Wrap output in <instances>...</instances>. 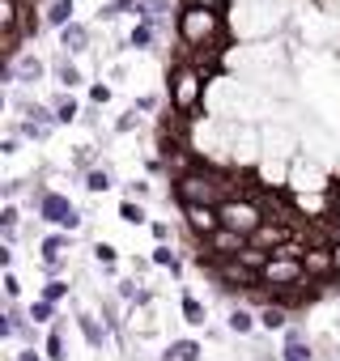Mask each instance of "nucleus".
<instances>
[{"label":"nucleus","mask_w":340,"mask_h":361,"mask_svg":"<svg viewBox=\"0 0 340 361\" xmlns=\"http://www.w3.org/2000/svg\"><path fill=\"white\" fill-rule=\"evenodd\" d=\"M175 196L183 204H213L217 209V204H226V200H234L243 192H234L230 174H217L213 166H196V170H183L175 178Z\"/></svg>","instance_id":"nucleus-1"},{"label":"nucleus","mask_w":340,"mask_h":361,"mask_svg":"<svg viewBox=\"0 0 340 361\" xmlns=\"http://www.w3.org/2000/svg\"><path fill=\"white\" fill-rule=\"evenodd\" d=\"M205 98V73L188 60H179L175 68H170V106H175V115H192Z\"/></svg>","instance_id":"nucleus-2"},{"label":"nucleus","mask_w":340,"mask_h":361,"mask_svg":"<svg viewBox=\"0 0 340 361\" xmlns=\"http://www.w3.org/2000/svg\"><path fill=\"white\" fill-rule=\"evenodd\" d=\"M179 39L196 51H209L217 39H221V13L213 9H200V5H188L183 18H179Z\"/></svg>","instance_id":"nucleus-3"},{"label":"nucleus","mask_w":340,"mask_h":361,"mask_svg":"<svg viewBox=\"0 0 340 361\" xmlns=\"http://www.w3.org/2000/svg\"><path fill=\"white\" fill-rule=\"evenodd\" d=\"M217 213H221V226L226 230H238V234H255L268 217H264V209L251 200V196H234V200H226V204H217Z\"/></svg>","instance_id":"nucleus-4"},{"label":"nucleus","mask_w":340,"mask_h":361,"mask_svg":"<svg viewBox=\"0 0 340 361\" xmlns=\"http://www.w3.org/2000/svg\"><path fill=\"white\" fill-rule=\"evenodd\" d=\"M260 276H264V285H272V289H293V285L306 281V264L293 259V255H272Z\"/></svg>","instance_id":"nucleus-5"},{"label":"nucleus","mask_w":340,"mask_h":361,"mask_svg":"<svg viewBox=\"0 0 340 361\" xmlns=\"http://www.w3.org/2000/svg\"><path fill=\"white\" fill-rule=\"evenodd\" d=\"M39 217H43V221H56V226H64V230H77V226H81V213H77L60 192H43V200H39Z\"/></svg>","instance_id":"nucleus-6"},{"label":"nucleus","mask_w":340,"mask_h":361,"mask_svg":"<svg viewBox=\"0 0 340 361\" xmlns=\"http://www.w3.org/2000/svg\"><path fill=\"white\" fill-rule=\"evenodd\" d=\"M247 247H251V238H247V234H238V230H226V226H221V230H213V234L205 238V251H209L213 259H234V255H243Z\"/></svg>","instance_id":"nucleus-7"},{"label":"nucleus","mask_w":340,"mask_h":361,"mask_svg":"<svg viewBox=\"0 0 340 361\" xmlns=\"http://www.w3.org/2000/svg\"><path fill=\"white\" fill-rule=\"evenodd\" d=\"M213 272H217V281H221V285H238V289L264 285V276H260L255 268H247L238 255H234V259H213Z\"/></svg>","instance_id":"nucleus-8"},{"label":"nucleus","mask_w":340,"mask_h":361,"mask_svg":"<svg viewBox=\"0 0 340 361\" xmlns=\"http://www.w3.org/2000/svg\"><path fill=\"white\" fill-rule=\"evenodd\" d=\"M22 115H26L22 132H26L30 140H43V136H51V128L60 123V119H56V111H51V106H39V102H22Z\"/></svg>","instance_id":"nucleus-9"},{"label":"nucleus","mask_w":340,"mask_h":361,"mask_svg":"<svg viewBox=\"0 0 340 361\" xmlns=\"http://www.w3.org/2000/svg\"><path fill=\"white\" fill-rule=\"evenodd\" d=\"M302 264H306V281H332L336 276V251L332 247H306V255H302Z\"/></svg>","instance_id":"nucleus-10"},{"label":"nucleus","mask_w":340,"mask_h":361,"mask_svg":"<svg viewBox=\"0 0 340 361\" xmlns=\"http://www.w3.org/2000/svg\"><path fill=\"white\" fill-rule=\"evenodd\" d=\"M183 217H188V226H192L200 238H209L213 230H221V213H217L213 204H183Z\"/></svg>","instance_id":"nucleus-11"},{"label":"nucleus","mask_w":340,"mask_h":361,"mask_svg":"<svg viewBox=\"0 0 340 361\" xmlns=\"http://www.w3.org/2000/svg\"><path fill=\"white\" fill-rule=\"evenodd\" d=\"M285 238H289V226H285V221H264V226L251 234V247H260V251L272 255V251H281Z\"/></svg>","instance_id":"nucleus-12"},{"label":"nucleus","mask_w":340,"mask_h":361,"mask_svg":"<svg viewBox=\"0 0 340 361\" xmlns=\"http://www.w3.org/2000/svg\"><path fill=\"white\" fill-rule=\"evenodd\" d=\"M60 43H64V51H68V56H77V51H85V47H90V30H85L81 22H68V26L60 30Z\"/></svg>","instance_id":"nucleus-13"},{"label":"nucleus","mask_w":340,"mask_h":361,"mask_svg":"<svg viewBox=\"0 0 340 361\" xmlns=\"http://www.w3.org/2000/svg\"><path fill=\"white\" fill-rule=\"evenodd\" d=\"M5 77H18V81H39V77H43V64H39L35 56H26V60H18V64H5Z\"/></svg>","instance_id":"nucleus-14"},{"label":"nucleus","mask_w":340,"mask_h":361,"mask_svg":"<svg viewBox=\"0 0 340 361\" xmlns=\"http://www.w3.org/2000/svg\"><path fill=\"white\" fill-rule=\"evenodd\" d=\"M281 357H285V361H310V344H306V336H302V331H289Z\"/></svg>","instance_id":"nucleus-15"},{"label":"nucleus","mask_w":340,"mask_h":361,"mask_svg":"<svg viewBox=\"0 0 340 361\" xmlns=\"http://www.w3.org/2000/svg\"><path fill=\"white\" fill-rule=\"evenodd\" d=\"M73 22V0H51V9H47V26L64 30Z\"/></svg>","instance_id":"nucleus-16"},{"label":"nucleus","mask_w":340,"mask_h":361,"mask_svg":"<svg viewBox=\"0 0 340 361\" xmlns=\"http://www.w3.org/2000/svg\"><path fill=\"white\" fill-rule=\"evenodd\" d=\"M166 361H200V344L196 340H175L166 353Z\"/></svg>","instance_id":"nucleus-17"},{"label":"nucleus","mask_w":340,"mask_h":361,"mask_svg":"<svg viewBox=\"0 0 340 361\" xmlns=\"http://www.w3.org/2000/svg\"><path fill=\"white\" fill-rule=\"evenodd\" d=\"M0 238H5V243H13V238H18V209H13V204L0 213Z\"/></svg>","instance_id":"nucleus-18"},{"label":"nucleus","mask_w":340,"mask_h":361,"mask_svg":"<svg viewBox=\"0 0 340 361\" xmlns=\"http://www.w3.org/2000/svg\"><path fill=\"white\" fill-rule=\"evenodd\" d=\"M51 111H56V119H60V123H73V119H77V102H73L68 94H60V98L51 102Z\"/></svg>","instance_id":"nucleus-19"},{"label":"nucleus","mask_w":340,"mask_h":361,"mask_svg":"<svg viewBox=\"0 0 340 361\" xmlns=\"http://www.w3.org/2000/svg\"><path fill=\"white\" fill-rule=\"evenodd\" d=\"M285 319H289L285 306H264L260 310V327H285Z\"/></svg>","instance_id":"nucleus-20"},{"label":"nucleus","mask_w":340,"mask_h":361,"mask_svg":"<svg viewBox=\"0 0 340 361\" xmlns=\"http://www.w3.org/2000/svg\"><path fill=\"white\" fill-rule=\"evenodd\" d=\"M119 217H123L128 226H145V209H140L136 200H123V204H119Z\"/></svg>","instance_id":"nucleus-21"},{"label":"nucleus","mask_w":340,"mask_h":361,"mask_svg":"<svg viewBox=\"0 0 340 361\" xmlns=\"http://www.w3.org/2000/svg\"><path fill=\"white\" fill-rule=\"evenodd\" d=\"M64 251H68V238H64V234H51V238H43V255H47V259H60Z\"/></svg>","instance_id":"nucleus-22"},{"label":"nucleus","mask_w":340,"mask_h":361,"mask_svg":"<svg viewBox=\"0 0 340 361\" xmlns=\"http://www.w3.org/2000/svg\"><path fill=\"white\" fill-rule=\"evenodd\" d=\"M56 77H60V85H81V73H77V64H68V60L56 64Z\"/></svg>","instance_id":"nucleus-23"},{"label":"nucleus","mask_w":340,"mask_h":361,"mask_svg":"<svg viewBox=\"0 0 340 361\" xmlns=\"http://www.w3.org/2000/svg\"><path fill=\"white\" fill-rule=\"evenodd\" d=\"M153 264H162V268H170V272H179V268H183V264H179V255H175V251H170L166 243L157 247V255H153Z\"/></svg>","instance_id":"nucleus-24"},{"label":"nucleus","mask_w":340,"mask_h":361,"mask_svg":"<svg viewBox=\"0 0 340 361\" xmlns=\"http://www.w3.org/2000/svg\"><path fill=\"white\" fill-rule=\"evenodd\" d=\"M85 188H90V192H107V188H111V174H107V170H90V174H85Z\"/></svg>","instance_id":"nucleus-25"},{"label":"nucleus","mask_w":340,"mask_h":361,"mask_svg":"<svg viewBox=\"0 0 340 361\" xmlns=\"http://www.w3.org/2000/svg\"><path fill=\"white\" fill-rule=\"evenodd\" d=\"M230 327L243 336V331H251L255 327V319H251V310H230Z\"/></svg>","instance_id":"nucleus-26"},{"label":"nucleus","mask_w":340,"mask_h":361,"mask_svg":"<svg viewBox=\"0 0 340 361\" xmlns=\"http://www.w3.org/2000/svg\"><path fill=\"white\" fill-rule=\"evenodd\" d=\"M81 327H85V340H90L94 348H102V336H107V331H102V327H98L90 314H81Z\"/></svg>","instance_id":"nucleus-27"},{"label":"nucleus","mask_w":340,"mask_h":361,"mask_svg":"<svg viewBox=\"0 0 340 361\" xmlns=\"http://www.w3.org/2000/svg\"><path fill=\"white\" fill-rule=\"evenodd\" d=\"M47 353H51V361H64V327H51V340H47Z\"/></svg>","instance_id":"nucleus-28"},{"label":"nucleus","mask_w":340,"mask_h":361,"mask_svg":"<svg viewBox=\"0 0 340 361\" xmlns=\"http://www.w3.org/2000/svg\"><path fill=\"white\" fill-rule=\"evenodd\" d=\"M183 319H188V323H205V306H200L196 298H183Z\"/></svg>","instance_id":"nucleus-29"},{"label":"nucleus","mask_w":340,"mask_h":361,"mask_svg":"<svg viewBox=\"0 0 340 361\" xmlns=\"http://www.w3.org/2000/svg\"><path fill=\"white\" fill-rule=\"evenodd\" d=\"M128 9H136V0H111V5H107L98 18H115V13H128Z\"/></svg>","instance_id":"nucleus-30"},{"label":"nucleus","mask_w":340,"mask_h":361,"mask_svg":"<svg viewBox=\"0 0 340 361\" xmlns=\"http://www.w3.org/2000/svg\"><path fill=\"white\" fill-rule=\"evenodd\" d=\"M64 293H68V285H64V281H51V285L43 289V302H60Z\"/></svg>","instance_id":"nucleus-31"},{"label":"nucleus","mask_w":340,"mask_h":361,"mask_svg":"<svg viewBox=\"0 0 340 361\" xmlns=\"http://www.w3.org/2000/svg\"><path fill=\"white\" fill-rule=\"evenodd\" d=\"M51 306H56V302H35V306H30V319H35V323H47V319H51Z\"/></svg>","instance_id":"nucleus-32"},{"label":"nucleus","mask_w":340,"mask_h":361,"mask_svg":"<svg viewBox=\"0 0 340 361\" xmlns=\"http://www.w3.org/2000/svg\"><path fill=\"white\" fill-rule=\"evenodd\" d=\"M94 255H98L102 264H111V259H115V247H107V243H98V247H94Z\"/></svg>","instance_id":"nucleus-33"},{"label":"nucleus","mask_w":340,"mask_h":361,"mask_svg":"<svg viewBox=\"0 0 340 361\" xmlns=\"http://www.w3.org/2000/svg\"><path fill=\"white\" fill-rule=\"evenodd\" d=\"M192 5H200V9H213V13H221V9H226V0H192Z\"/></svg>","instance_id":"nucleus-34"},{"label":"nucleus","mask_w":340,"mask_h":361,"mask_svg":"<svg viewBox=\"0 0 340 361\" xmlns=\"http://www.w3.org/2000/svg\"><path fill=\"white\" fill-rule=\"evenodd\" d=\"M90 98H94V102H107V98H111V90H107V85H102V81H98V85H94V90H90Z\"/></svg>","instance_id":"nucleus-35"},{"label":"nucleus","mask_w":340,"mask_h":361,"mask_svg":"<svg viewBox=\"0 0 340 361\" xmlns=\"http://www.w3.org/2000/svg\"><path fill=\"white\" fill-rule=\"evenodd\" d=\"M115 128H119V132H132V128H136V111H128V115H123Z\"/></svg>","instance_id":"nucleus-36"},{"label":"nucleus","mask_w":340,"mask_h":361,"mask_svg":"<svg viewBox=\"0 0 340 361\" xmlns=\"http://www.w3.org/2000/svg\"><path fill=\"white\" fill-rule=\"evenodd\" d=\"M43 268H47V276H51V281H56V276H60V268H64V259H47V264H43Z\"/></svg>","instance_id":"nucleus-37"},{"label":"nucleus","mask_w":340,"mask_h":361,"mask_svg":"<svg viewBox=\"0 0 340 361\" xmlns=\"http://www.w3.org/2000/svg\"><path fill=\"white\" fill-rule=\"evenodd\" d=\"M5 293H9V298H18V293H22V285H18V276H5Z\"/></svg>","instance_id":"nucleus-38"},{"label":"nucleus","mask_w":340,"mask_h":361,"mask_svg":"<svg viewBox=\"0 0 340 361\" xmlns=\"http://www.w3.org/2000/svg\"><path fill=\"white\" fill-rule=\"evenodd\" d=\"M128 192H132V196H149V183H136V178H132V183H128Z\"/></svg>","instance_id":"nucleus-39"},{"label":"nucleus","mask_w":340,"mask_h":361,"mask_svg":"<svg viewBox=\"0 0 340 361\" xmlns=\"http://www.w3.org/2000/svg\"><path fill=\"white\" fill-rule=\"evenodd\" d=\"M22 361H43V357H39L35 348H26V353H22Z\"/></svg>","instance_id":"nucleus-40"},{"label":"nucleus","mask_w":340,"mask_h":361,"mask_svg":"<svg viewBox=\"0 0 340 361\" xmlns=\"http://www.w3.org/2000/svg\"><path fill=\"white\" fill-rule=\"evenodd\" d=\"M332 251H336V276H340V243H336V247H332Z\"/></svg>","instance_id":"nucleus-41"}]
</instances>
